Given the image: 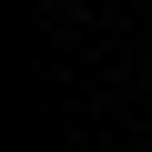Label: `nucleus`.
<instances>
[{
	"instance_id": "1",
	"label": "nucleus",
	"mask_w": 152,
	"mask_h": 152,
	"mask_svg": "<svg viewBox=\"0 0 152 152\" xmlns=\"http://www.w3.org/2000/svg\"><path fill=\"white\" fill-rule=\"evenodd\" d=\"M61 10H81V0H61Z\"/></svg>"
}]
</instances>
